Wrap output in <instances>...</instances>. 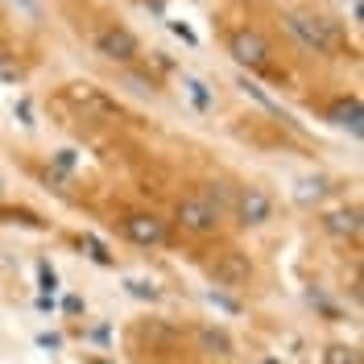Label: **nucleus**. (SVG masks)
Returning <instances> with one entry per match:
<instances>
[{
	"mask_svg": "<svg viewBox=\"0 0 364 364\" xmlns=\"http://www.w3.org/2000/svg\"><path fill=\"white\" fill-rule=\"evenodd\" d=\"M286 25H290V33L298 42L306 50H315V54H336V46H340L331 21H323L318 13H286Z\"/></svg>",
	"mask_w": 364,
	"mask_h": 364,
	"instance_id": "obj_1",
	"label": "nucleus"
},
{
	"mask_svg": "<svg viewBox=\"0 0 364 364\" xmlns=\"http://www.w3.org/2000/svg\"><path fill=\"white\" fill-rule=\"evenodd\" d=\"M207 273H211L215 286L240 290V286H249V277H252V261L240 249H224V252H215V257L207 261Z\"/></svg>",
	"mask_w": 364,
	"mask_h": 364,
	"instance_id": "obj_2",
	"label": "nucleus"
},
{
	"mask_svg": "<svg viewBox=\"0 0 364 364\" xmlns=\"http://www.w3.org/2000/svg\"><path fill=\"white\" fill-rule=\"evenodd\" d=\"M174 215H178V224L186 228V232H195V236H211L215 228L224 224V211H220V207H211L203 195H186Z\"/></svg>",
	"mask_w": 364,
	"mask_h": 364,
	"instance_id": "obj_3",
	"label": "nucleus"
},
{
	"mask_svg": "<svg viewBox=\"0 0 364 364\" xmlns=\"http://www.w3.org/2000/svg\"><path fill=\"white\" fill-rule=\"evenodd\" d=\"M120 228H124V236L133 240V245H166V220L161 215H154V211H133V215H124L120 220Z\"/></svg>",
	"mask_w": 364,
	"mask_h": 364,
	"instance_id": "obj_4",
	"label": "nucleus"
},
{
	"mask_svg": "<svg viewBox=\"0 0 364 364\" xmlns=\"http://www.w3.org/2000/svg\"><path fill=\"white\" fill-rule=\"evenodd\" d=\"M232 58L240 63V67H265L269 63V42L257 33V29H236L232 33Z\"/></svg>",
	"mask_w": 364,
	"mask_h": 364,
	"instance_id": "obj_5",
	"label": "nucleus"
},
{
	"mask_svg": "<svg viewBox=\"0 0 364 364\" xmlns=\"http://www.w3.org/2000/svg\"><path fill=\"white\" fill-rule=\"evenodd\" d=\"M269 215H273V199L261 186H245V191L236 195V220L245 228H261Z\"/></svg>",
	"mask_w": 364,
	"mask_h": 364,
	"instance_id": "obj_6",
	"label": "nucleus"
},
{
	"mask_svg": "<svg viewBox=\"0 0 364 364\" xmlns=\"http://www.w3.org/2000/svg\"><path fill=\"white\" fill-rule=\"evenodd\" d=\"M95 46H100V54H108V58H116V63H133L136 54H141V42H136L129 29H116V25L100 29Z\"/></svg>",
	"mask_w": 364,
	"mask_h": 364,
	"instance_id": "obj_7",
	"label": "nucleus"
},
{
	"mask_svg": "<svg viewBox=\"0 0 364 364\" xmlns=\"http://www.w3.org/2000/svg\"><path fill=\"white\" fill-rule=\"evenodd\" d=\"M331 120L336 124H343L352 136H360V120H364V112H360V100H343V104H336V112H331Z\"/></svg>",
	"mask_w": 364,
	"mask_h": 364,
	"instance_id": "obj_8",
	"label": "nucleus"
},
{
	"mask_svg": "<svg viewBox=\"0 0 364 364\" xmlns=\"http://www.w3.org/2000/svg\"><path fill=\"white\" fill-rule=\"evenodd\" d=\"M327 228L356 236V232H360V211H356V207H352V211H336V215H327Z\"/></svg>",
	"mask_w": 364,
	"mask_h": 364,
	"instance_id": "obj_9",
	"label": "nucleus"
},
{
	"mask_svg": "<svg viewBox=\"0 0 364 364\" xmlns=\"http://www.w3.org/2000/svg\"><path fill=\"white\" fill-rule=\"evenodd\" d=\"M186 83V91H191V100H195V108H211V91L199 83V79H182Z\"/></svg>",
	"mask_w": 364,
	"mask_h": 364,
	"instance_id": "obj_10",
	"label": "nucleus"
},
{
	"mask_svg": "<svg viewBox=\"0 0 364 364\" xmlns=\"http://www.w3.org/2000/svg\"><path fill=\"white\" fill-rule=\"evenodd\" d=\"M327 364H356V348H343V343L327 348Z\"/></svg>",
	"mask_w": 364,
	"mask_h": 364,
	"instance_id": "obj_11",
	"label": "nucleus"
},
{
	"mask_svg": "<svg viewBox=\"0 0 364 364\" xmlns=\"http://www.w3.org/2000/svg\"><path fill=\"white\" fill-rule=\"evenodd\" d=\"M298 195H302V199H318V195H323V178H315V182L306 178V182H302V191H298Z\"/></svg>",
	"mask_w": 364,
	"mask_h": 364,
	"instance_id": "obj_12",
	"label": "nucleus"
},
{
	"mask_svg": "<svg viewBox=\"0 0 364 364\" xmlns=\"http://www.w3.org/2000/svg\"><path fill=\"white\" fill-rule=\"evenodd\" d=\"M83 245L91 249V257H95V261H108V252H104V245H100L95 236H83Z\"/></svg>",
	"mask_w": 364,
	"mask_h": 364,
	"instance_id": "obj_13",
	"label": "nucleus"
},
{
	"mask_svg": "<svg viewBox=\"0 0 364 364\" xmlns=\"http://www.w3.org/2000/svg\"><path fill=\"white\" fill-rule=\"evenodd\" d=\"M129 290L141 294V298H158V290H154V286H145V282H129Z\"/></svg>",
	"mask_w": 364,
	"mask_h": 364,
	"instance_id": "obj_14",
	"label": "nucleus"
},
{
	"mask_svg": "<svg viewBox=\"0 0 364 364\" xmlns=\"http://www.w3.org/2000/svg\"><path fill=\"white\" fill-rule=\"evenodd\" d=\"M170 29H174V33H178L182 42H191V46L199 42V38H195V33H191V29H186V25H182V21H170Z\"/></svg>",
	"mask_w": 364,
	"mask_h": 364,
	"instance_id": "obj_15",
	"label": "nucleus"
},
{
	"mask_svg": "<svg viewBox=\"0 0 364 364\" xmlns=\"http://www.w3.org/2000/svg\"><path fill=\"white\" fill-rule=\"evenodd\" d=\"M54 286H58V277H54V269H50V265H42V290L50 294Z\"/></svg>",
	"mask_w": 364,
	"mask_h": 364,
	"instance_id": "obj_16",
	"label": "nucleus"
}]
</instances>
